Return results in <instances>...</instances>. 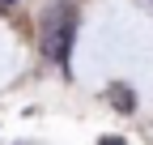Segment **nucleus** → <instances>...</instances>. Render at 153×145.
Returning <instances> with one entry per match:
<instances>
[{
	"mask_svg": "<svg viewBox=\"0 0 153 145\" xmlns=\"http://www.w3.org/2000/svg\"><path fill=\"white\" fill-rule=\"evenodd\" d=\"M72 30H76V13H72V4H64V0H60V4L43 17V51H47V60H55V64L68 60Z\"/></svg>",
	"mask_w": 153,
	"mask_h": 145,
	"instance_id": "obj_1",
	"label": "nucleus"
},
{
	"mask_svg": "<svg viewBox=\"0 0 153 145\" xmlns=\"http://www.w3.org/2000/svg\"><path fill=\"white\" fill-rule=\"evenodd\" d=\"M106 98L115 102V111H123V115H128V111H136V94H132L128 85H111V90H106Z\"/></svg>",
	"mask_w": 153,
	"mask_h": 145,
	"instance_id": "obj_2",
	"label": "nucleus"
},
{
	"mask_svg": "<svg viewBox=\"0 0 153 145\" xmlns=\"http://www.w3.org/2000/svg\"><path fill=\"white\" fill-rule=\"evenodd\" d=\"M102 145H123V141L119 137H102Z\"/></svg>",
	"mask_w": 153,
	"mask_h": 145,
	"instance_id": "obj_3",
	"label": "nucleus"
}]
</instances>
